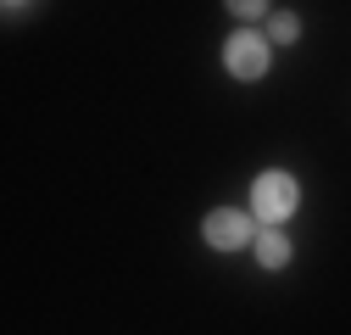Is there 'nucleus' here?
<instances>
[{
	"label": "nucleus",
	"instance_id": "nucleus-1",
	"mask_svg": "<svg viewBox=\"0 0 351 335\" xmlns=\"http://www.w3.org/2000/svg\"><path fill=\"white\" fill-rule=\"evenodd\" d=\"M251 213L268 218V224H285L295 213V179L290 174H262L256 190H251Z\"/></svg>",
	"mask_w": 351,
	"mask_h": 335
},
{
	"label": "nucleus",
	"instance_id": "nucleus-2",
	"mask_svg": "<svg viewBox=\"0 0 351 335\" xmlns=\"http://www.w3.org/2000/svg\"><path fill=\"white\" fill-rule=\"evenodd\" d=\"M201 235H206V246H217V251H240V246L251 240V218H245V213H229V207H217V213H206Z\"/></svg>",
	"mask_w": 351,
	"mask_h": 335
},
{
	"label": "nucleus",
	"instance_id": "nucleus-3",
	"mask_svg": "<svg viewBox=\"0 0 351 335\" xmlns=\"http://www.w3.org/2000/svg\"><path fill=\"white\" fill-rule=\"evenodd\" d=\"M223 62H229L234 78H262V73H268V45H262L256 34H234L229 51H223Z\"/></svg>",
	"mask_w": 351,
	"mask_h": 335
},
{
	"label": "nucleus",
	"instance_id": "nucleus-4",
	"mask_svg": "<svg viewBox=\"0 0 351 335\" xmlns=\"http://www.w3.org/2000/svg\"><path fill=\"white\" fill-rule=\"evenodd\" d=\"M256 263H262V268H285V263H290V240H285L279 229L256 235Z\"/></svg>",
	"mask_w": 351,
	"mask_h": 335
},
{
	"label": "nucleus",
	"instance_id": "nucleus-5",
	"mask_svg": "<svg viewBox=\"0 0 351 335\" xmlns=\"http://www.w3.org/2000/svg\"><path fill=\"white\" fill-rule=\"evenodd\" d=\"M268 34L279 39V45H290V39H295V17H290V12H274V17H268Z\"/></svg>",
	"mask_w": 351,
	"mask_h": 335
},
{
	"label": "nucleus",
	"instance_id": "nucleus-6",
	"mask_svg": "<svg viewBox=\"0 0 351 335\" xmlns=\"http://www.w3.org/2000/svg\"><path fill=\"white\" fill-rule=\"evenodd\" d=\"M262 6H268V0H229V12H240V17H256Z\"/></svg>",
	"mask_w": 351,
	"mask_h": 335
},
{
	"label": "nucleus",
	"instance_id": "nucleus-7",
	"mask_svg": "<svg viewBox=\"0 0 351 335\" xmlns=\"http://www.w3.org/2000/svg\"><path fill=\"white\" fill-rule=\"evenodd\" d=\"M12 6H17V0H12Z\"/></svg>",
	"mask_w": 351,
	"mask_h": 335
}]
</instances>
